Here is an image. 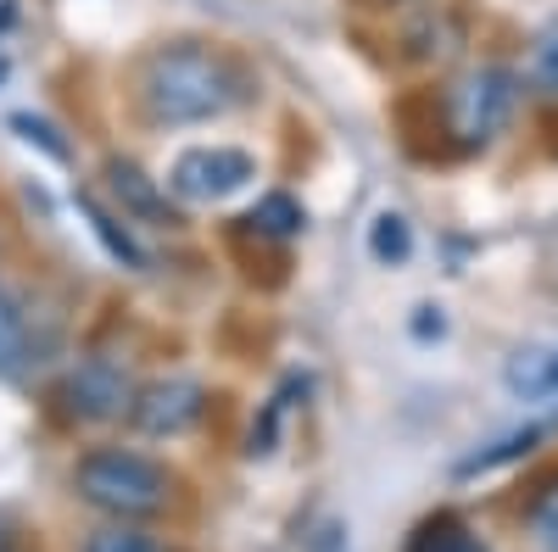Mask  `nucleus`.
<instances>
[{
  "label": "nucleus",
  "instance_id": "obj_1",
  "mask_svg": "<svg viewBox=\"0 0 558 552\" xmlns=\"http://www.w3.org/2000/svg\"><path fill=\"white\" fill-rule=\"evenodd\" d=\"M129 101L151 128H202L252 101L241 62L202 39H162L134 62Z\"/></svg>",
  "mask_w": 558,
  "mask_h": 552
},
{
  "label": "nucleus",
  "instance_id": "obj_2",
  "mask_svg": "<svg viewBox=\"0 0 558 552\" xmlns=\"http://www.w3.org/2000/svg\"><path fill=\"white\" fill-rule=\"evenodd\" d=\"M73 496L107 519L140 525V519H157L173 508V475H168V464H157L146 452L89 446L73 464Z\"/></svg>",
  "mask_w": 558,
  "mask_h": 552
},
{
  "label": "nucleus",
  "instance_id": "obj_3",
  "mask_svg": "<svg viewBox=\"0 0 558 552\" xmlns=\"http://www.w3.org/2000/svg\"><path fill=\"white\" fill-rule=\"evenodd\" d=\"M520 107V73L502 68V62H481V68H463L447 89H441V123L452 134L458 151H481L492 146L497 134L508 128Z\"/></svg>",
  "mask_w": 558,
  "mask_h": 552
},
{
  "label": "nucleus",
  "instance_id": "obj_4",
  "mask_svg": "<svg viewBox=\"0 0 558 552\" xmlns=\"http://www.w3.org/2000/svg\"><path fill=\"white\" fill-rule=\"evenodd\" d=\"M134 391L140 385H134L123 357H112V352H78L62 368L51 402H57V413L68 425H118V419H129Z\"/></svg>",
  "mask_w": 558,
  "mask_h": 552
},
{
  "label": "nucleus",
  "instance_id": "obj_5",
  "mask_svg": "<svg viewBox=\"0 0 558 552\" xmlns=\"http://www.w3.org/2000/svg\"><path fill=\"white\" fill-rule=\"evenodd\" d=\"M257 179V157L241 146H184L168 162V191L179 207H218L229 196H241Z\"/></svg>",
  "mask_w": 558,
  "mask_h": 552
},
{
  "label": "nucleus",
  "instance_id": "obj_6",
  "mask_svg": "<svg viewBox=\"0 0 558 552\" xmlns=\"http://www.w3.org/2000/svg\"><path fill=\"white\" fill-rule=\"evenodd\" d=\"M207 407H213V391L196 375H157V380H146L134 391L129 430L151 436V441H179L207 419Z\"/></svg>",
  "mask_w": 558,
  "mask_h": 552
},
{
  "label": "nucleus",
  "instance_id": "obj_7",
  "mask_svg": "<svg viewBox=\"0 0 558 552\" xmlns=\"http://www.w3.org/2000/svg\"><path fill=\"white\" fill-rule=\"evenodd\" d=\"M101 196H107L129 223H140V229H179V223H184L168 184H162L151 168H140L134 157H123V151H112V157L101 162Z\"/></svg>",
  "mask_w": 558,
  "mask_h": 552
},
{
  "label": "nucleus",
  "instance_id": "obj_8",
  "mask_svg": "<svg viewBox=\"0 0 558 552\" xmlns=\"http://www.w3.org/2000/svg\"><path fill=\"white\" fill-rule=\"evenodd\" d=\"M73 212L84 218V229L96 235V246L123 268V273H146L151 268V252H146V241L134 235V223L107 201V196H96V191H73Z\"/></svg>",
  "mask_w": 558,
  "mask_h": 552
},
{
  "label": "nucleus",
  "instance_id": "obj_9",
  "mask_svg": "<svg viewBox=\"0 0 558 552\" xmlns=\"http://www.w3.org/2000/svg\"><path fill=\"white\" fill-rule=\"evenodd\" d=\"M34 352H39L34 312H28V302H23L7 280H0V375H7V380L28 375Z\"/></svg>",
  "mask_w": 558,
  "mask_h": 552
},
{
  "label": "nucleus",
  "instance_id": "obj_10",
  "mask_svg": "<svg viewBox=\"0 0 558 552\" xmlns=\"http://www.w3.org/2000/svg\"><path fill=\"white\" fill-rule=\"evenodd\" d=\"M252 235H263V241H296L302 229H307V207L291 196V191H263L252 207H246V218H241Z\"/></svg>",
  "mask_w": 558,
  "mask_h": 552
},
{
  "label": "nucleus",
  "instance_id": "obj_11",
  "mask_svg": "<svg viewBox=\"0 0 558 552\" xmlns=\"http://www.w3.org/2000/svg\"><path fill=\"white\" fill-rule=\"evenodd\" d=\"M514 396H558V352H520L502 368Z\"/></svg>",
  "mask_w": 558,
  "mask_h": 552
},
{
  "label": "nucleus",
  "instance_id": "obj_12",
  "mask_svg": "<svg viewBox=\"0 0 558 552\" xmlns=\"http://www.w3.org/2000/svg\"><path fill=\"white\" fill-rule=\"evenodd\" d=\"M368 257L380 268H402L413 257V229L402 212H375V223H368Z\"/></svg>",
  "mask_w": 558,
  "mask_h": 552
},
{
  "label": "nucleus",
  "instance_id": "obj_13",
  "mask_svg": "<svg viewBox=\"0 0 558 552\" xmlns=\"http://www.w3.org/2000/svg\"><path fill=\"white\" fill-rule=\"evenodd\" d=\"M7 128L17 134V140L23 146H34V151H45V157H51V162H73V140H68V134L51 123V118H45V112H12L7 118Z\"/></svg>",
  "mask_w": 558,
  "mask_h": 552
},
{
  "label": "nucleus",
  "instance_id": "obj_14",
  "mask_svg": "<svg viewBox=\"0 0 558 552\" xmlns=\"http://www.w3.org/2000/svg\"><path fill=\"white\" fill-rule=\"evenodd\" d=\"M408 552H486V547L470 536V525H463L458 514H436V519H425L413 530Z\"/></svg>",
  "mask_w": 558,
  "mask_h": 552
},
{
  "label": "nucleus",
  "instance_id": "obj_15",
  "mask_svg": "<svg viewBox=\"0 0 558 552\" xmlns=\"http://www.w3.org/2000/svg\"><path fill=\"white\" fill-rule=\"evenodd\" d=\"M84 552H173L157 530H146V525H129V519H112V525H101L96 536L84 541Z\"/></svg>",
  "mask_w": 558,
  "mask_h": 552
},
{
  "label": "nucleus",
  "instance_id": "obj_16",
  "mask_svg": "<svg viewBox=\"0 0 558 552\" xmlns=\"http://www.w3.org/2000/svg\"><path fill=\"white\" fill-rule=\"evenodd\" d=\"M542 441V430L531 425V430H514V436H502V441H492V446H481V452H470L458 464V475H486V469H497V464H508V457H520V452H531Z\"/></svg>",
  "mask_w": 558,
  "mask_h": 552
},
{
  "label": "nucleus",
  "instance_id": "obj_17",
  "mask_svg": "<svg viewBox=\"0 0 558 552\" xmlns=\"http://www.w3.org/2000/svg\"><path fill=\"white\" fill-rule=\"evenodd\" d=\"M531 84H536V96H547V101H558V17L536 34V45H531Z\"/></svg>",
  "mask_w": 558,
  "mask_h": 552
},
{
  "label": "nucleus",
  "instance_id": "obj_18",
  "mask_svg": "<svg viewBox=\"0 0 558 552\" xmlns=\"http://www.w3.org/2000/svg\"><path fill=\"white\" fill-rule=\"evenodd\" d=\"M525 525L558 552V475L553 480H542L536 486V496H531V508H525Z\"/></svg>",
  "mask_w": 558,
  "mask_h": 552
},
{
  "label": "nucleus",
  "instance_id": "obj_19",
  "mask_svg": "<svg viewBox=\"0 0 558 552\" xmlns=\"http://www.w3.org/2000/svg\"><path fill=\"white\" fill-rule=\"evenodd\" d=\"M413 335H418V341H441V335H447V318H441V307H418V318H413Z\"/></svg>",
  "mask_w": 558,
  "mask_h": 552
},
{
  "label": "nucleus",
  "instance_id": "obj_20",
  "mask_svg": "<svg viewBox=\"0 0 558 552\" xmlns=\"http://www.w3.org/2000/svg\"><path fill=\"white\" fill-rule=\"evenodd\" d=\"M17 17H23L17 0H0V34H12V28H17Z\"/></svg>",
  "mask_w": 558,
  "mask_h": 552
},
{
  "label": "nucleus",
  "instance_id": "obj_21",
  "mask_svg": "<svg viewBox=\"0 0 558 552\" xmlns=\"http://www.w3.org/2000/svg\"><path fill=\"white\" fill-rule=\"evenodd\" d=\"M7 78H12V57L0 51V89H7Z\"/></svg>",
  "mask_w": 558,
  "mask_h": 552
}]
</instances>
